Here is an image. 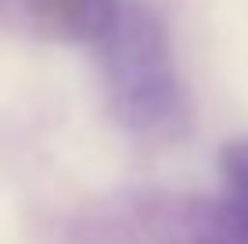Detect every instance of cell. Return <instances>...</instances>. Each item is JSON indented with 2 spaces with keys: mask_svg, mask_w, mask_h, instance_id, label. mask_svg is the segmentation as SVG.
<instances>
[{
  "mask_svg": "<svg viewBox=\"0 0 248 244\" xmlns=\"http://www.w3.org/2000/svg\"><path fill=\"white\" fill-rule=\"evenodd\" d=\"M219 180H223V194L241 205L248 212V137H234L219 147Z\"/></svg>",
  "mask_w": 248,
  "mask_h": 244,
  "instance_id": "obj_4",
  "label": "cell"
},
{
  "mask_svg": "<svg viewBox=\"0 0 248 244\" xmlns=\"http://www.w3.org/2000/svg\"><path fill=\"white\" fill-rule=\"evenodd\" d=\"M162 244H248V212L227 194L184 198L162 219Z\"/></svg>",
  "mask_w": 248,
  "mask_h": 244,
  "instance_id": "obj_2",
  "label": "cell"
},
{
  "mask_svg": "<svg viewBox=\"0 0 248 244\" xmlns=\"http://www.w3.org/2000/svg\"><path fill=\"white\" fill-rule=\"evenodd\" d=\"M101 79L115 122L144 144H173L191 126V94L173 57L162 14L148 4H119L101 40Z\"/></svg>",
  "mask_w": 248,
  "mask_h": 244,
  "instance_id": "obj_1",
  "label": "cell"
},
{
  "mask_svg": "<svg viewBox=\"0 0 248 244\" xmlns=\"http://www.w3.org/2000/svg\"><path fill=\"white\" fill-rule=\"evenodd\" d=\"M32 29L54 43H101L123 0H22Z\"/></svg>",
  "mask_w": 248,
  "mask_h": 244,
  "instance_id": "obj_3",
  "label": "cell"
}]
</instances>
